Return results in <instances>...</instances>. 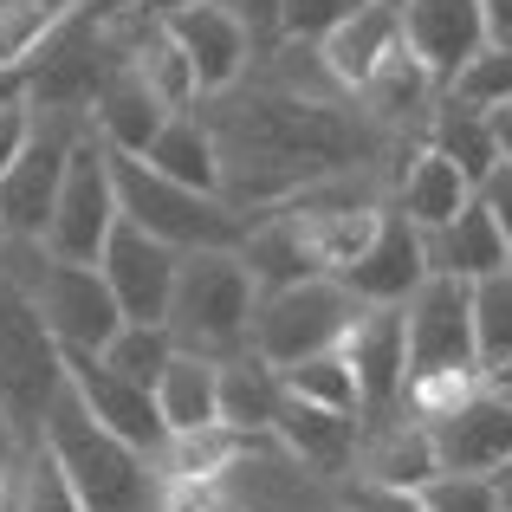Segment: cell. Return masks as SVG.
<instances>
[{
  "label": "cell",
  "mask_w": 512,
  "mask_h": 512,
  "mask_svg": "<svg viewBox=\"0 0 512 512\" xmlns=\"http://www.w3.org/2000/svg\"><path fill=\"white\" fill-rule=\"evenodd\" d=\"M214 143H221V195L240 214H260L292 201L299 188L331 175L383 163L389 130L338 85H305V78H266L201 98Z\"/></svg>",
  "instance_id": "6da1fadb"
},
{
  "label": "cell",
  "mask_w": 512,
  "mask_h": 512,
  "mask_svg": "<svg viewBox=\"0 0 512 512\" xmlns=\"http://www.w3.org/2000/svg\"><path fill=\"white\" fill-rule=\"evenodd\" d=\"M39 441L59 454V467L72 474V487L85 493L91 512H156V493H163L156 461L143 448H130L124 435H111V428L78 402L72 383L52 396L46 422H39Z\"/></svg>",
  "instance_id": "7a4b0ae2"
},
{
  "label": "cell",
  "mask_w": 512,
  "mask_h": 512,
  "mask_svg": "<svg viewBox=\"0 0 512 512\" xmlns=\"http://www.w3.org/2000/svg\"><path fill=\"white\" fill-rule=\"evenodd\" d=\"M253 312H260V286H253L240 247H195L182 253L175 273V299H169V331L182 350L201 357H240L253 350Z\"/></svg>",
  "instance_id": "3957f363"
},
{
  "label": "cell",
  "mask_w": 512,
  "mask_h": 512,
  "mask_svg": "<svg viewBox=\"0 0 512 512\" xmlns=\"http://www.w3.org/2000/svg\"><path fill=\"white\" fill-rule=\"evenodd\" d=\"M0 266L26 286L46 331L65 350H104L124 325V305L104 286L98 260H59L46 240H0Z\"/></svg>",
  "instance_id": "277c9868"
},
{
  "label": "cell",
  "mask_w": 512,
  "mask_h": 512,
  "mask_svg": "<svg viewBox=\"0 0 512 512\" xmlns=\"http://www.w3.org/2000/svg\"><path fill=\"white\" fill-rule=\"evenodd\" d=\"M111 175H117V208H124V221L150 227L156 240H169V247H182V253L240 247V234H247V214H240L227 195L169 182L163 169H150L130 150H111Z\"/></svg>",
  "instance_id": "5b68a950"
},
{
  "label": "cell",
  "mask_w": 512,
  "mask_h": 512,
  "mask_svg": "<svg viewBox=\"0 0 512 512\" xmlns=\"http://www.w3.org/2000/svg\"><path fill=\"white\" fill-rule=\"evenodd\" d=\"M59 389H65V344L46 331L26 286L0 266V402L26 441H39V422H46Z\"/></svg>",
  "instance_id": "8992f818"
},
{
  "label": "cell",
  "mask_w": 512,
  "mask_h": 512,
  "mask_svg": "<svg viewBox=\"0 0 512 512\" xmlns=\"http://www.w3.org/2000/svg\"><path fill=\"white\" fill-rule=\"evenodd\" d=\"M357 292L344 286L338 273H312V279H292L279 292H260V312H253V350H260L273 370L312 357V350L344 344L350 318H357Z\"/></svg>",
  "instance_id": "52a82bcc"
},
{
  "label": "cell",
  "mask_w": 512,
  "mask_h": 512,
  "mask_svg": "<svg viewBox=\"0 0 512 512\" xmlns=\"http://www.w3.org/2000/svg\"><path fill=\"white\" fill-rule=\"evenodd\" d=\"M33 117H39L33 143L0 175V240H46L65 163H72L78 137H85V117H65V111H33Z\"/></svg>",
  "instance_id": "ba28073f"
},
{
  "label": "cell",
  "mask_w": 512,
  "mask_h": 512,
  "mask_svg": "<svg viewBox=\"0 0 512 512\" xmlns=\"http://www.w3.org/2000/svg\"><path fill=\"white\" fill-rule=\"evenodd\" d=\"M402 331H409V383L448 370H480L474 344V279L428 273L422 286L402 299ZM487 376V370H480Z\"/></svg>",
  "instance_id": "9c48e42d"
},
{
  "label": "cell",
  "mask_w": 512,
  "mask_h": 512,
  "mask_svg": "<svg viewBox=\"0 0 512 512\" xmlns=\"http://www.w3.org/2000/svg\"><path fill=\"white\" fill-rule=\"evenodd\" d=\"M124 221L117 208V175H111V143L85 124L72 163H65V182H59V208H52V227H46V247L59 260H98L111 227Z\"/></svg>",
  "instance_id": "30bf717a"
},
{
  "label": "cell",
  "mask_w": 512,
  "mask_h": 512,
  "mask_svg": "<svg viewBox=\"0 0 512 512\" xmlns=\"http://www.w3.org/2000/svg\"><path fill=\"white\" fill-rule=\"evenodd\" d=\"M104 286L117 292L124 318H150V325H169V299H175V273H182V247L156 240L150 227L117 221L111 240L98 253Z\"/></svg>",
  "instance_id": "8fae6325"
},
{
  "label": "cell",
  "mask_w": 512,
  "mask_h": 512,
  "mask_svg": "<svg viewBox=\"0 0 512 512\" xmlns=\"http://www.w3.org/2000/svg\"><path fill=\"white\" fill-rule=\"evenodd\" d=\"M344 357L357 370V396H363V422H383L402 409L409 389V331H402V305H363L344 331Z\"/></svg>",
  "instance_id": "7c38bea8"
},
{
  "label": "cell",
  "mask_w": 512,
  "mask_h": 512,
  "mask_svg": "<svg viewBox=\"0 0 512 512\" xmlns=\"http://www.w3.org/2000/svg\"><path fill=\"white\" fill-rule=\"evenodd\" d=\"M65 383L78 389V402H85L111 435H124L130 448H143L150 461L163 454L169 428H163V409H156V389L130 383V376L111 370L98 350H65Z\"/></svg>",
  "instance_id": "4fadbf2b"
},
{
  "label": "cell",
  "mask_w": 512,
  "mask_h": 512,
  "mask_svg": "<svg viewBox=\"0 0 512 512\" xmlns=\"http://www.w3.org/2000/svg\"><path fill=\"white\" fill-rule=\"evenodd\" d=\"M428 435H435V461L448 474H493L500 480V467L512 461V389H500V383L474 389L461 409L435 415Z\"/></svg>",
  "instance_id": "5bb4252c"
},
{
  "label": "cell",
  "mask_w": 512,
  "mask_h": 512,
  "mask_svg": "<svg viewBox=\"0 0 512 512\" xmlns=\"http://www.w3.org/2000/svg\"><path fill=\"white\" fill-rule=\"evenodd\" d=\"M156 20H163L169 39L188 52L201 98H214V91H234L240 78H247V65H253V33L221 7V0H195V7L156 13Z\"/></svg>",
  "instance_id": "9a60e30c"
},
{
  "label": "cell",
  "mask_w": 512,
  "mask_h": 512,
  "mask_svg": "<svg viewBox=\"0 0 512 512\" xmlns=\"http://www.w3.org/2000/svg\"><path fill=\"white\" fill-rule=\"evenodd\" d=\"M402 13V46L428 65L441 91L461 78V65L487 46V13L480 0H396Z\"/></svg>",
  "instance_id": "2e32d148"
},
{
  "label": "cell",
  "mask_w": 512,
  "mask_h": 512,
  "mask_svg": "<svg viewBox=\"0 0 512 512\" xmlns=\"http://www.w3.org/2000/svg\"><path fill=\"white\" fill-rule=\"evenodd\" d=\"M344 286L357 292V305H402L415 286L428 279V247H422V227L409 221V214L383 208V221H376L370 247L357 253V260L344 266Z\"/></svg>",
  "instance_id": "e0dca14e"
},
{
  "label": "cell",
  "mask_w": 512,
  "mask_h": 512,
  "mask_svg": "<svg viewBox=\"0 0 512 512\" xmlns=\"http://www.w3.org/2000/svg\"><path fill=\"white\" fill-rule=\"evenodd\" d=\"M396 52H402V13H396V0H363L338 33L318 46V59H325V72L338 78V91L363 98V85H370Z\"/></svg>",
  "instance_id": "ac0fdd59"
},
{
  "label": "cell",
  "mask_w": 512,
  "mask_h": 512,
  "mask_svg": "<svg viewBox=\"0 0 512 512\" xmlns=\"http://www.w3.org/2000/svg\"><path fill=\"white\" fill-rule=\"evenodd\" d=\"M273 441L292 454V461H305V474H344V467L357 461L363 415L325 409V402H299V396H279Z\"/></svg>",
  "instance_id": "d6986e66"
},
{
  "label": "cell",
  "mask_w": 512,
  "mask_h": 512,
  "mask_svg": "<svg viewBox=\"0 0 512 512\" xmlns=\"http://www.w3.org/2000/svg\"><path fill=\"white\" fill-rule=\"evenodd\" d=\"M163 117H169V104L156 98V85H150V78H143L130 59H117V65H111V78L98 85V98H91L85 124L98 130L111 150L143 156V150H150V137L163 130Z\"/></svg>",
  "instance_id": "ffe728a7"
},
{
  "label": "cell",
  "mask_w": 512,
  "mask_h": 512,
  "mask_svg": "<svg viewBox=\"0 0 512 512\" xmlns=\"http://www.w3.org/2000/svg\"><path fill=\"white\" fill-rule=\"evenodd\" d=\"M467 201H474V182H467L461 163H448L435 143H415L409 163L396 169V188H389V208L409 214L422 234H428V227H441V221H454Z\"/></svg>",
  "instance_id": "44dd1931"
},
{
  "label": "cell",
  "mask_w": 512,
  "mask_h": 512,
  "mask_svg": "<svg viewBox=\"0 0 512 512\" xmlns=\"http://www.w3.org/2000/svg\"><path fill=\"white\" fill-rule=\"evenodd\" d=\"M422 247H428V273H454V279H487V273H500V266H512V247H506L500 221L480 208V195L467 201L454 221L428 227Z\"/></svg>",
  "instance_id": "7402d4cb"
},
{
  "label": "cell",
  "mask_w": 512,
  "mask_h": 512,
  "mask_svg": "<svg viewBox=\"0 0 512 512\" xmlns=\"http://www.w3.org/2000/svg\"><path fill=\"white\" fill-rule=\"evenodd\" d=\"M253 441H260V435H240V428H227V422L182 428V435L163 441L156 474H163V487H214V480H227L240 461H247Z\"/></svg>",
  "instance_id": "603a6c76"
},
{
  "label": "cell",
  "mask_w": 512,
  "mask_h": 512,
  "mask_svg": "<svg viewBox=\"0 0 512 512\" xmlns=\"http://www.w3.org/2000/svg\"><path fill=\"white\" fill-rule=\"evenodd\" d=\"M143 163L163 169L169 182H188V188H208V195H221V143H214L201 104H188V111H169V117H163V130L150 137Z\"/></svg>",
  "instance_id": "cb8c5ba5"
},
{
  "label": "cell",
  "mask_w": 512,
  "mask_h": 512,
  "mask_svg": "<svg viewBox=\"0 0 512 512\" xmlns=\"http://www.w3.org/2000/svg\"><path fill=\"white\" fill-rule=\"evenodd\" d=\"M422 143H435L448 163H461L467 182H487V169L500 163V137H493V111H480V104H467V98H454V91H441L435 98V111H428V124H422Z\"/></svg>",
  "instance_id": "d4e9b609"
},
{
  "label": "cell",
  "mask_w": 512,
  "mask_h": 512,
  "mask_svg": "<svg viewBox=\"0 0 512 512\" xmlns=\"http://www.w3.org/2000/svg\"><path fill=\"white\" fill-rule=\"evenodd\" d=\"M156 409H163V428H169V435L221 422V357L175 350L169 370L156 376Z\"/></svg>",
  "instance_id": "484cf974"
},
{
  "label": "cell",
  "mask_w": 512,
  "mask_h": 512,
  "mask_svg": "<svg viewBox=\"0 0 512 512\" xmlns=\"http://www.w3.org/2000/svg\"><path fill=\"white\" fill-rule=\"evenodd\" d=\"M279 370L260 357V350H240V357L221 363V422L240 428V435H273V415H279Z\"/></svg>",
  "instance_id": "4316f807"
},
{
  "label": "cell",
  "mask_w": 512,
  "mask_h": 512,
  "mask_svg": "<svg viewBox=\"0 0 512 512\" xmlns=\"http://www.w3.org/2000/svg\"><path fill=\"white\" fill-rule=\"evenodd\" d=\"M13 512H91L46 441H26V454L13 461Z\"/></svg>",
  "instance_id": "83f0119b"
},
{
  "label": "cell",
  "mask_w": 512,
  "mask_h": 512,
  "mask_svg": "<svg viewBox=\"0 0 512 512\" xmlns=\"http://www.w3.org/2000/svg\"><path fill=\"white\" fill-rule=\"evenodd\" d=\"M279 383H286V396H299V402H325V409L363 415L357 370H350V357H344L338 344H331V350H312V357H299V363H286V370H279Z\"/></svg>",
  "instance_id": "f1b7e54d"
},
{
  "label": "cell",
  "mask_w": 512,
  "mask_h": 512,
  "mask_svg": "<svg viewBox=\"0 0 512 512\" xmlns=\"http://www.w3.org/2000/svg\"><path fill=\"white\" fill-rule=\"evenodd\" d=\"M474 344H480L487 383L512 370V266L474 279Z\"/></svg>",
  "instance_id": "f546056e"
},
{
  "label": "cell",
  "mask_w": 512,
  "mask_h": 512,
  "mask_svg": "<svg viewBox=\"0 0 512 512\" xmlns=\"http://www.w3.org/2000/svg\"><path fill=\"white\" fill-rule=\"evenodd\" d=\"M175 331L169 325H150V318H124V325H117V338L98 350L104 363H111V370H124L130 383H143V389H156V376L169 370V357H175Z\"/></svg>",
  "instance_id": "4dcf8cb0"
},
{
  "label": "cell",
  "mask_w": 512,
  "mask_h": 512,
  "mask_svg": "<svg viewBox=\"0 0 512 512\" xmlns=\"http://www.w3.org/2000/svg\"><path fill=\"white\" fill-rule=\"evenodd\" d=\"M454 98H467V104H480V111H500V104H512V46H480L474 59L461 65V78H454Z\"/></svg>",
  "instance_id": "1f68e13d"
},
{
  "label": "cell",
  "mask_w": 512,
  "mask_h": 512,
  "mask_svg": "<svg viewBox=\"0 0 512 512\" xmlns=\"http://www.w3.org/2000/svg\"><path fill=\"white\" fill-rule=\"evenodd\" d=\"M422 506L428 512H506V493L493 474H428L422 480Z\"/></svg>",
  "instance_id": "d6a6232c"
},
{
  "label": "cell",
  "mask_w": 512,
  "mask_h": 512,
  "mask_svg": "<svg viewBox=\"0 0 512 512\" xmlns=\"http://www.w3.org/2000/svg\"><path fill=\"white\" fill-rule=\"evenodd\" d=\"M363 0H279V39L292 46H325Z\"/></svg>",
  "instance_id": "836d02e7"
},
{
  "label": "cell",
  "mask_w": 512,
  "mask_h": 512,
  "mask_svg": "<svg viewBox=\"0 0 512 512\" xmlns=\"http://www.w3.org/2000/svg\"><path fill=\"white\" fill-rule=\"evenodd\" d=\"M338 512H428V506H422V487H396V480L357 474L338 493Z\"/></svg>",
  "instance_id": "e575fe53"
},
{
  "label": "cell",
  "mask_w": 512,
  "mask_h": 512,
  "mask_svg": "<svg viewBox=\"0 0 512 512\" xmlns=\"http://www.w3.org/2000/svg\"><path fill=\"white\" fill-rule=\"evenodd\" d=\"M33 124H39V117H33V104H26V98L0 104V175H7V169H13V156L33 143Z\"/></svg>",
  "instance_id": "d590c367"
},
{
  "label": "cell",
  "mask_w": 512,
  "mask_h": 512,
  "mask_svg": "<svg viewBox=\"0 0 512 512\" xmlns=\"http://www.w3.org/2000/svg\"><path fill=\"white\" fill-rule=\"evenodd\" d=\"M474 195H480V208L500 221V234H506V247H512V163H493L487 182H480Z\"/></svg>",
  "instance_id": "8d00e7d4"
},
{
  "label": "cell",
  "mask_w": 512,
  "mask_h": 512,
  "mask_svg": "<svg viewBox=\"0 0 512 512\" xmlns=\"http://www.w3.org/2000/svg\"><path fill=\"white\" fill-rule=\"evenodd\" d=\"M221 7L253 33V46H260V39H279V0H221Z\"/></svg>",
  "instance_id": "74e56055"
},
{
  "label": "cell",
  "mask_w": 512,
  "mask_h": 512,
  "mask_svg": "<svg viewBox=\"0 0 512 512\" xmlns=\"http://www.w3.org/2000/svg\"><path fill=\"white\" fill-rule=\"evenodd\" d=\"M20 454H26V435H20V422L7 415V402H0V474H7Z\"/></svg>",
  "instance_id": "f35d334b"
},
{
  "label": "cell",
  "mask_w": 512,
  "mask_h": 512,
  "mask_svg": "<svg viewBox=\"0 0 512 512\" xmlns=\"http://www.w3.org/2000/svg\"><path fill=\"white\" fill-rule=\"evenodd\" d=\"M480 13H487V39L493 46H512V0H480Z\"/></svg>",
  "instance_id": "ab89813d"
},
{
  "label": "cell",
  "mask_w": 512,
  "mask_h": 512,
  "mask_svg": "<svg viewBox=\"0 0 512 512\" xmlns=\"http://www.w3.org/2000/svg\"><path fill=\"white\" fill-rule=\"evenodd\" d=\"M493 137H500V163H512V104L493 111Z\"/></svg>",
  "instance_id": "60d3db41"
},
{
  "label": "cell",
  "mask_w": 512,
  "mask_h": 512,
  "mask_svg": "<svg viewBox=\"0 0 512 512\" xmlns=\"http://www.w3.org/2000/svg\"><path fill=\"white\" fill-rule=\"evenodd\" d=\"M0 512H13V467L0 474Z\"/></svg>",
  "instance_id": "b9f144b4"
},
{
  "label": "cell",
  "mask_w": 512,
  "mask_h": 512,
  "mask_svg": "<svg viewBox=\"0 0 512 512\" xmlns=\"http://www.w3.org/2000/svg\"><path fill=\"white\" fill-rule=\"evenodd\" d=\"M175 7H195V0H150V13H175Z\"/></svg>",
  "instance_id": "7bdbcfd3"
},
{
  "label": "cell",
  "mask_w": 512,
  "mask_h": 512,
  "mask_svg": "<svg viewBox=\"0 0 512 512\" xmlns=\"http://www.w3.org/2000/svg\"><path fill=\"white\" fill-rule=\"evenodd\" d=\"M500 487H512V461H506V467H500Z\"/></svg>",
  "instance_id": "ee69618b"
}]
</instances>
